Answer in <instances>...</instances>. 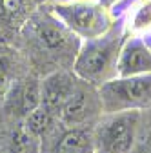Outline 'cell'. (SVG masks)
I'll list each match as a JSON object with an SVG mask.
<instances>
[{
  "label": "cell",
  "mask_w": 151,
  "mask_h": 153,
  "mask_svg": "<svg viewBox=\"0 0 151 153\" xmlns=\"http://www.w3.org/2000/svg\"><path fill=\"white\" fill-rule=\"evenodd\" d=\"M102 99L107 109L144 108L151 104V73L122 76L102 88Z\"/></svg>",
  "instance_id": "obj_1"
},
{
  "label": "cell",
  "mask_w": 151,
  "mask_h": 153,
  "mask_svg": "<svg viewBox=\"0 0 151 153\" xmlns=\"http://www.w3.org/2000/svg\"><path fill=\"white\" fill-rule=\"evenodd\" d=\"M56 15L77 33L84 36H95L106 27L104 13L91 4H71V6H56Z\"/></svg>",
  "instance_id": "obj_2"
},
{
  "label": "cell",
  "mask_w": 151,
  "mask_h": 153,
  "mask_svg": "<svg viewBox=\"0 0 151 153\" xmlns=\"http://www.w3.org/2000/svg\"><path fill=\"white\" fill-rule=\"evenodd\" d=\"M135 128H137L135 113L120 115V117L109 120L100 133L102 149L106 153H127L135 140Z\"/></svg>",
  "instance_id": "obj_3"
},
{
  "label": "cell",
  "mask_w": 151,
  "mask_h": 153,
  "mask_svg": "<svg viewBox=\"0 0 151 153\" xmlns=\"http://www.w3.org/2000/svg\"><path fill=\"white\" fill-rule=\"evenodd\" d=\"M113 51H115V44L111 40L87 44L82 49V53L78 55L75 69H77V73L80 76H84V79H89V80L100 79L111 64Z\"/></svg>",
  "instance_id": "obj_4"
},
{
  "label": "cell",
  "mask_w": 151,
  "mask_h": 153,
  "mask_svg": "<svg viewBox=\"0 0 151 153\" xmlns=\"http://www.w3.org/2000/svg\"><path fill=\"white\" fill-rule=\"evenodd\" d=\"M73 91V82L66 73H55L49 79L44 80V84L40 86V106H44L47 111L60 113L64 102L67 100V97Z\"/></svg>",
  "instance_id": "obj_5"
},
{
  "label": "cell",
  "mask_w": 151,
  "mask_h": 153,
  "mask_svg": "<svg viewBox=\"0 0 151 153\" xmlns=\"http://www.w3.org/2000/svg\"><path fill=\"white\" fill-rule=\"evenodd\" d=\"M118 73L122 76L151 73V51L142 42L127 44L118 60Z\"/></svg>",
  "instance_id": "obj_6"
},
{
  "label": "cell",
  "mask_w": 151,
  "mask_h": 153,
  "mask_svg": "<svg viewBox=\"0 0 151 153\" xmlns=\"http://www.w3.org/2000/svg\"><path fill=\"white\" fill-rule=\"evenodd\" d=\"M27 13V0H0V36H6L22 24Z\"/></svg>",
  "instance_id": "obj_7"
},
{
  "label": "cell",
  "mask_w": 151,
  "mask_h": 153,
  "mask_svg": "<svg viewBox=\"0 0 151 153\" xmlns=\"http://www.w3.org/2000/svg\"><path fill=\"white\" fill-rule=\"evenodd\" d=\"M89 113V95L80 89H73L60 109V117L66 124H78Z\"/></svg>",
  "instance_id": "obj_8"
},
{
  "label": "cell",
  "mask_w": 151,
  "mask_h": 153,
  "mask_svg": "<svg viewBox=\"0 0 151 153\" xmlns=\"http://www.w3.org/2000/svg\"><path fill=\"white\" fill-rule=\"evenodd\" d=\"M35 35L38 38V42L42 48L49 49V51H60L64 49L67 38L66 33L62 31L60 26H56L51 20H40L35 26Z\"/></svg>",
  "instance_id": "obj_9"
},
{
  "label": "cell",
  "mask_w": 151,
  "mask_h": 153,
  "mask_svg": "<svg viewBox=\"0 0 151 153\" xmlns=\"http://www.w3.org/2000/svg\"><path fill=\"white\" fill-rule=\"evenodd\" d=\"M26 133L33 137H40L44 133H47L53 126V113L47 111L44 106H38L26 113Z\"/></svg>",
  "instance_id": "obj_10"
},
{
  "label": "cell",
  "mask_w": 151,
  "mask_h": 153,
  "mask_svg": "<svg viewBox=\"0 0 151 153\" xmlns=\"http://www.w3.org/2000/svg\"><path fill=\"white\" fill-rule=\"evenodd\" d=\"M89 146V137L86 131L71 129L56 144L55 153H86Z\"/></svg>",
  "instance_id": "obj_11"
},
{
  "label": "cell",
  "mask_w": 151,
  "mask_h": 153,
  "mask_svg": "<svg viewBox=\"0 0 151 153\" xmlns=\"http://www.w3.org/2000/svg\"><path fill=\"white\" fill-rule=\"evenodd\" d=\"M40 100H42V97H40V84L36 82V80H29V82L24 86V89H22L20 109H22L24 115H26V113H29L31 109L38 108V106H40Z\"/></svg>",
  "instance_id": "obj_12"
},
{
  "label": "cell",
  "mask_w": 151,
  "mask_h": 153,
  "mask_svg": "<svg viewBox=\"0 0 151 153\" xmlns=\"http://www.w3.org/2000/svg\"><path fill=\"white\" fill-rule=\"evenodd\" d=\"M135 24H137V27H144V26L147 27V26L151 24V4L140 7V11H138V15H137Z\"/></svg>",
  "instance_id": "obj_13"
},
{
  "label": "cell",
  "mask_w": 151,
  "mask_h": 153,
  "mask_svg": "<svg viewBox=\"0 0 151 153\" xmlns=\"http://www.w3.org/2000/svg\"><path fill=\"white\" fill-rule=\"evenodd\" d=\"M7 80H9V76H7V64H6L4 59H0V95L6 91Z\"/></svg>",
  "instance_id": "obj_14"
},
{
  "label": "cell",
  "mask_w": 151,
  "mask_h": 153,
  "mask_svg": "<svg viewBox=\"0 0 151 153\" xmlns=\"http://www.w3.org/2000/svg\"><path fill=\"white\" fill-rule=\"evenodd\" d=\"M140 153H151V131L147 133V137H146V140H144V144H142Z\"/></svg>",
  "instance_id": "obj_15"
},
{
  "label": "cell",
  "mask_w": 151,
  "mask_h": 153,
  "mask_svg": "<svg viewBox=\"0 0 151 153\" xmlns=\"http://www.w3.org/2000/svg\"><path fill=\"white\" fill-rule=\"evenodd\" d=\"M100 2H102V6H111L115 0H100Z\"/></svg>",
  "instance_id": "obj_16"
}]
</instances>
